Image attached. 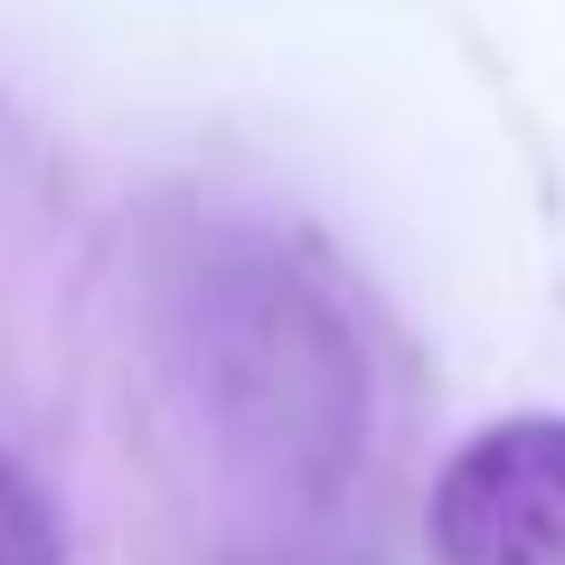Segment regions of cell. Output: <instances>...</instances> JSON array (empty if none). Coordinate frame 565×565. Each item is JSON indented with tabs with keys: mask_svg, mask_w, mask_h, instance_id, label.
Instances as JSON below:
<instances>
[{
	"mask_svg": "<svg viewBox=\"0 0 565 565\" xmlns=\"http://www.w3.org/2000/svg\"><path fill=\"white\" fill-rule=\"evenodd\" d=\"M217 452L264 490H340L367 434V359L349 311L282 255H226L199 282L189 321Z\"/></svg>",
	"mask_w": 565,
	"mask_h": 565,
	"instance_id": "obj_1",
	"label": "cell"
},
{
	"mask_svg": "<svg viewBox=\"0 0 565 565\" xmlns=\"http://www.w3.org/2000/svg\"><path fill=\"white\" fill-rule=\"evenodd\" d=\"M434 565H565V415L481 424L424 500Z\"/></svg>",
	"mask_w": 565,
	"mask_h": 565,
	"instance_id": "obj_2",
	"label": "cell"
},
{
	"mask_svg": "<svg viewBox=\"0 0 565 565\" xmlns=\"http://www.w3.org/2000/svg\"><path fill=\"white\" fill-rule=\"evenodd\" d=\"M0 565H66V527L57 500L29 481V462L0 444Z\"/></svg>",
	"mask_w": 565,
	"mask_h": 565,
	"instance_id": "obj_3",
	"label": "cell"
}]
</instances>
